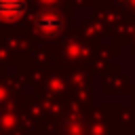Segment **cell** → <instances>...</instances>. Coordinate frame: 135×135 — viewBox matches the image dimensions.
I'll list each match as a JSON object with an SVG mask.
<instances>
[{
    "mask_svg": "<svg viewBox=\"0 0 135 135\" xmlns=\"http://www.w3.org/2000/svg\"><path fill=\"white\" fill-rule=\"evenodd\" d=\"M25 0H0V19L2 21H17L25 13Z\"/></svg>",
    "mask_w": 135,
    "mask_h": 135,
    "instance_id": "1",
    "label": "cell"
},
{
    "mask_svg": "<svg viewBox=\"0 0 135 135\" xmlns=\"http://www.w3.org/2000/svg\"><path fill=\"white\" fill-rule=\"evenodd\" d=\"M36 25L40 32H44L46 36H55L59 30H61V17L55 15V13H44V15H38L36 19Z\"/></svg>",
    "mask_w": 135,
    "mask_h": 135,
    "instance_id": "2",
    "label": "cell"
}]
</instances>
